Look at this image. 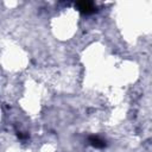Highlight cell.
Listing matches in <instances>:
<instances>
[{"mask_svg": "<svg viewBox=\"0 0 152 152\" xmlns=\"http://www.w3.org/2000/svg\"><path fill=\"white\" fill-rule=\"evenodd\" d=\"M88 141H89V144H90L93 147H95V148H103V147H106V141L102 140L101 138L96 137V135L89 137Z\"/></svg>", "mask_w": 152, "mask_h": 152, "instance_id": "2", "label": "cell"}, {"mask_svg": "<svg viewBox=\"0 0 152 152\" xmlns=\"http://www.w3.org/2000/svg\"><path fill=\"white\" fill-rule=\"evenodd\" d=\"M75 7L81 13H84V14H90V13L96 12V6L90 1H78L76 2Z\"/></svg>", "mask_w": 152, "mask_h": 152, "instance_id": "1", "label": "cell"}]
</instances>
